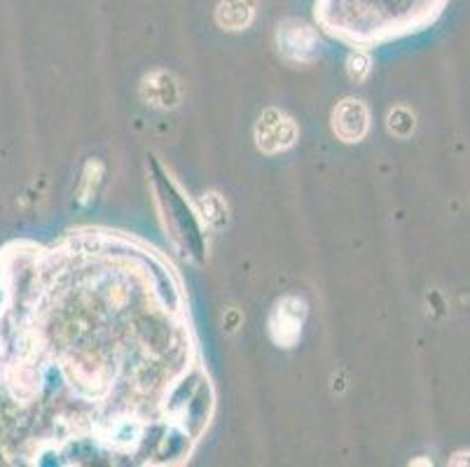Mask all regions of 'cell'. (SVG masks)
Wrapping results in <instances>:
<instances>
[{"instance_id": "1", "label": "cell", "mask_w": 470, "mask_h": 467, "mask_svg": "<svg viewBox=\"0 0 470 467\" xmlns=\"http://www.w3.org/2000/svg\"><path fill=\"white\" fill-rule=\"evenodd\" d=\"M442 5L445 0H316V21L353 50H367L419 31Z\"/></svg>"}, {"instance_id": "2", "label": "cell", "mask_w": 470, "mask_h": 467, "mask_svg": "<svg viewBox=\"0 0 470 467\" xmlns=\"http://www.w3.org/2000/svg\"><path fill=\"white\" fill-rule=\"evenodd\" d=\"M276 47L285 63L309 66L318 59V33L300 19H285L276 29Z\"/></svg>"}, {"instance_id": "3", "label": "cell", "mask_w": 470, "mask_h": 467, "mask_svg": "<svg viewBox=\"0 0 470 467\" xmlns=\"http://www.w3.org/2000/svg\"><path fill=\"white\" fill-rule=\"evenodd\" d=\"M253 138L262 154H281L295 145L300 129L291 115H285L279 108H267L255 122Z\"/></svg>"}, {"instance_id": "4", "label": "cell", "mask_w": 470, "mask_h": 467, "mask_svg": "<svg viewBox=\"0 0 470 467\" xmlns=\"http://www.w3.org/2000/svg\"><path fill=\"white\" fill-rule=\"evenodd\" d=\"M307 301L300 295H285L274 304L269 314V337L281 348H293L300 341L304 318H307Z\"/></svg>"}, {"instance_id": "5", "label": "cell", "mask_w": 470, "mask_h": 467, "mask_svg": "<svg viewBox=\"0 0 470 467\" xmlns=\"http://www.w3.org/2000/svg\"><path fill=\"white\" fill-rule=\"evenodd\" d=\"M330 127L333 134L340 138L342 143H360L366 141V135L370 134V111L367 105L359 99H344L334 105L333 117H330Z\"/></svg>"}, {"instance_id": "6", "label": "cell", "mask_w": 470, "mask_h": 467, "mask_svg": "<svg viewBox=\"0 0 470 467\" xmlns=\"http://www.w3.org/2000/svg\"><path fill=\"white\" fill-rule=\"evenodd\" d=\"M143 99L148 101V105L153 108H174L176 101H178V85L169 73L164 70H157V73L148 75L145 82H143Z\"/></svg>"}, {"instance_id": "7", "label": "cell", "mask_w": 470, "mask_h": 467, "mask_svg": "<svg viewBox=\"0 0 470 467\" xmlns=\"http://www.w3.org/2000/svg\"><path fill=\"white\" fill-rule=\"evenodd\" d=\"M255 19V0H220L216 10L218 26L225 31H246Z\"/></svg>"}, {"instance_id": "8", "label": "cell", "mask_w": 470, "mask_h": 467, "mask_svg": "<svg viewBox=\"0 0 470 467\" xmlns=\"http://www.w3.org/2000/svg\"><path fill=\"white\" fill-rule=\"evenodd\" d=\"M347 70L351 75V80L360 82L366 80L367 75H370L372 66H370V56H367L366 50H356L351 56H349L347 61Z\"/></svg>"}]
</instances>
